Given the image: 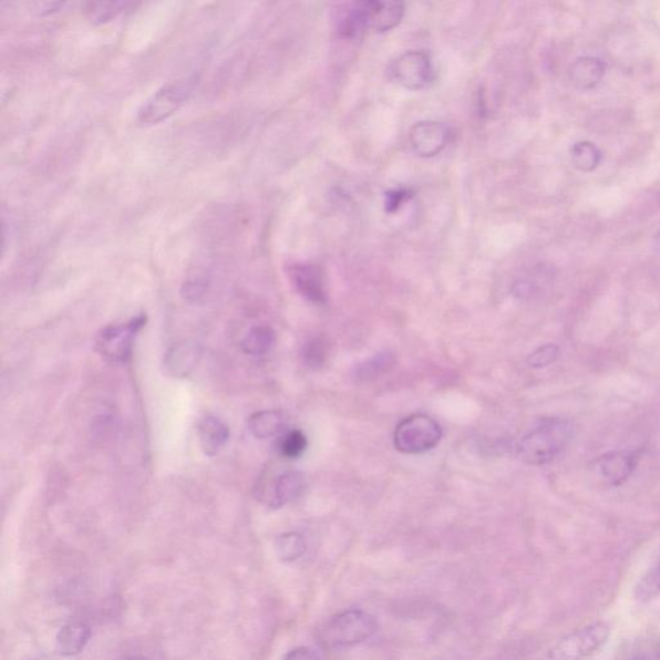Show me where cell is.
<instances>
[{
	"instance_id": "obj_4",
	"label": "cell",
	"mask_w": 660,
	"mask_h": 660,
	"mask_svg": "<svg viewBox=\"0 0 660 660\" xmlns=\"http://www.w3.org/2000/svg\"><path fill=\"white\" fill-rule=\"evenodd\" d=\"M440 424L426 414H414L399 424L394 443L399 452L421 454L434 450L442 440Z\"/></svg>"
},
{
	"instance_id": "obj_1",
	"label": "cell",
	"mask_w": 660,
	"mask_h": 660,
	"mask_svg": "<svg viewBox=\"0 0 660 660\" xmlns=\"http://www.w3.org/2000/svg\"><path fill=\"white\" fill-rule=\"evenodd\" d=\"M573 436L575 427L570 422L549 420L524 436L518 445V454L529 465H547L567 450Z\"/></svg>"
},
{
	"instance_id": "obj_15",
	"label": "cell",
	"mask_w": 660,
	"mask_h": 660,
	"mask_svg": "<svg viewBox=\"0 0 660 660\" xmlns=\"http://www.w3.org/2000/svg\"><path fill=\"white\" fill-rule=\"evenodd\" d=\"M91 627L81 620H73L61 628L56 648L61 656L73 657L82 653L91 639Z\"/></svg>"
},
{
	"instance_id": "obj_9",
	"label": "cell",
	"mask_w": 660,
	"mask_h": 660,
	"mask_svg": "<svg viewBox=\"0 0 660 660\" xmlns=\"http://www.w3.org/2000/svg\"><path fill=\"white\" fill-rule=\"evenodd\" d=\"M452 130L439 121H422L413 125L410 140L413 151L421 158H434L450 145Z\"/></svg>"
},
{
	"instance_id": "obj_12",
	"label": "cell",
	"mask_w": 660,
	"mask_h": 660,
	"mask_svg": "<svg viewBox=\"0 0 660 660\" xmlns=\"http://www.w3.org/2000/svg\"><path fill=\"white\" fill-rule=\"evenodd\" d=\"M289 277L297 292L306 300L316 305L327 303L326 281L318 266L296 264L290 267Z\"/></svg>"
},
{
	"instance_id": "obj_21",
	"label": "cell",
	"mask_w": 660,
	"mask_h": 660,
	"mask_svg": "<svg viewBox=\"0 0 660 660\" xmlns=\"http://www.w3.org/2000/svg\"><path fill=\"white\" fill-rule=\"evenodd\" d=\"M571 162L581 172H592L601 162L600 148L588 141H580L571 148Z\"/></svg>"
},
{
	"instance_id": "obj_10",
	"label": "cell",
	"mask_w": 660,
	"mask_h": 660,
	"mask_svg": "<svg viewBox=\"0 0 660 660\" xmlns=\"http://www.w3.org/2000/svg\"><path fill=\"white\" fill-rule=\"evenodd\" d=\"M639 453L632 451L604 454L592 466V473L599 484L615 488L625 484L638 466Z\"/></svg>"
},
{
	"instance_id": "obj_26",
	"label": "cell",
	"mask_w": 660,
	"mask_h": 660,
	"mask_svg": "<svg viewBox=\"0 0 660 660\" xmlns=\"http://www.w3.org/2000/svg\"><path fill=\"white\" fill-rule=\"evenodd\" d=\"M560 355L559 344L547 343L540 346L536 351H533L528 357V364L530 368L540 369L555 363Z\"/></svg>"
},
{
	"instance_id": "obj_18",
	"label": "cell",
	"mask_w": 660,
	"mask_h": 660,
	"mask_svg": "<svg viewBox=\"0 0 660 660\" xmlns=\"http://www.w3.org/2000/svg\"><path fill=\"white\" fill-rule=\"evenodd\" d=\"M275 342H277V334L270 326L256 324L249 327L240 337L239 348L246 355L258 358L269 353Z\"/></svg>"
},
{
	"instance_id": "obj_23",
	"label": "cell",
	"mask_w": 660,
	"mask_h": 660,
	"mask_svg": "<svg viewBox=\"0 0 660 660\" xmlns=\"http://www.w3.org/2000/svg\"><path fill=\"white\" fill-rule=\"evenodd\" d=\"M308 447V439L300 430L282 432L278 442V451L281 457L287 460L300 458Z\"/></svg>"
},
{
	"instance_id": "obj_17",
	"label": "cell",
	"mask_w": 660,
	"mask_h": 660,
	"mask_svg": "<svg viewBox=\"0 0 660 660\" xmlns=\"http://www.w3.org/2000/svg\"><path fill=\"white\" fill-rule=\"evenodd\" d=\"M605 72H607V66L601 59L580 58L570 69V81L579 90H594L602 82Z\"/></svg>"
},
{
	"instance_id": "obj_22",
	"label": "cell",
	"mask_w": 660,
	"mask_h": 660,
	"mask_svg": "<svg viewBox=\"0 0 660 660\" xmlns=\"http://www.w3.org/2000/svg\"><path fill=\"white\" fill-rule=\"evenodd\" d=\"M275 547H277L280 560L286 563L296 561L306 553L305 538L298 533L282 534V536L277 539Z\"/></svg>"
},
{
	"instance_id": "obj_8",
	"label": "cell",
	"mask_w": 660,
	"mask_h": 660,
	"mask_svg": "<svg viewBox=\"0 0 660 660\" xmlns=\"http://www.w3.org/2000/svg\"><path fill=\"white\" fill-rule=\"evenodd\" d=\"M610 628L607 623L596 622L576 632L565 636L549 653L551 659L575 660L586 658L599 651L607 643Z\"/></svg>"
},
{
	"instance_id": "obj_6",
	"label": "cell",
	"mask_w": 660,
	"mask_h": 660,
	"mask_svg": "<svg viewBox=\"0 0 660 660\" xmlns=\"http://www.w3.org/2000/svg\"><path fill=\"white\" fill-rule=\"evenodd\" d=\"M392 81L410 91H422L435 81V69L426 51H408L391 62Z\"/></svg>"
},
{
	"instance_id": "obj_19",
	"label": "cell",
	"mask_w": 660,
	"mask_h": 660,
	"mask_svg": "<svg viewBox=\"0 0 660 660\" xmlns=\"http://www.w3.org/2000/svg\"><path fill=\"white\" fill-rule=\"evenodd\" d=\"M287 415L279 411H262L251 414L248 420L250 434L259 440H267L287 431Z\"/></svg>"
},
{
	"instance_id": "obj_5",
	"label": "cell",
	"mask_w": 660,
	"mask_h": 660,
	"mask_svg": "<svg viewBox=\"0 0 660 660\" xmlns=\"http://www.w3.org/2000/svg\"><path fill=\"white\" fill-rule=\"evenodd\" d=\"M365 31L383 34L396 29L405 14L404 0H352L349 8Z\"/></svg>"
},
{
	"instance_id": "obj_2",
	"label": "cell",
	"mask_w": 660,
	"mask_h": 660,
	"mask_svg": "<svg viewBox=\"0 0 660 660\" xmlns=\"http://www.w3.org/2000/svg\"><path fill=\"white\" fill-rule=\"evenodd\" d=\"M377 632L373 617L360 610L343 611L330 618L321 628L320 642L330 649H344L359 646Z\"/></svg>"
},
{
	"instance_id": "obj_27",
	"label": "cell",
	"mask_w": 660,
	"mask_h": 660,
	"mask_svg": "<svg viewBox=\"0 0 660 660\" xmlns=\"http://www.w3.org/2000/svg\"><path fill=\"white\" fill-rule=\"evenodd\" d=\"M208 280L206 278H192L184 282L181 289V296L184 300L190 303H196L203 300L208 292Z\"/></svg>"
},
{
	"instance_id": "obj_25",
	"label": "cell",
	"mask_w": 660,
	"mask_h": 660,
	"mask_svg": "<svg viewBox=\"0 0 660 660\" xmlns=\"http://www.w3.org/2000/svg\"><path fill=\"white\" fill-rule=\"evenodd\" d=\"M660 594V554L653 568H651L647 576L643 577L636 588V597L641 601L654 599Z\"/></svg>"
},
{
	"instance_id": "obj_14",
	"label": "cell",
	"mask_w": 660,
	"mask_h": 660,
	"mask_svg": "<svg viewBox=\"0 0 660 660\" xmlns=\"http://www.w3.org/2000/svg\"><path fill=\"white\" fill-rule=\"evenodd\" d=\"M230 429L215 415H207L198 424V437L202 450L209 457H215L225 450L230 440Z\"/></svg>"
},
{
	"instance_id": "obj_31",
	"label": "cell",
	"mask_w": 660,
	"mask_h": 660,
	"mask_svg": "<svg viewBox=\"0 0 660 660\" xmlns=\"http://www.w3.org/2000/svg\"><path fill=\"white\" fill-rule=\"evenodd\" d=\"M656 247L660 254V231L658 233L657 238H656Z\"/></svg>"
},
{
	"instance_id": "obj_7",
	"label": "cell",
	"mask_w": 660,
	"mask_h": 660,
	"mask_svg": "<svg viewBox=\"0 0 660 660\" xmlns=\"http://www.w3.org/2000/svg\"><path fill=\"white\" fill-rule=\"evenodd\" d=\"M193 91V82L172 83L164 85L148 99L140 109L137 121L140 124L156 125L167 121L184 106Z\"/></svg>"
},
{
	"instance_id": "obj_3",
	"label": "cell",
	"mask_w": 660,
	"mask_h": 660,
	"mask_svg": "<svg viewBox=\"0 0 660 660\" xmlns=\"http://www.w3.org/2000/svg\"><path fill=\"white\" fill-rule=\"evenodd\" d=\"M146 316H138L125 321L102 328L94 340V346L102 358L113 363H127L131 360L136 338L146 326Z\"/></svg>"
},
{
	"instance_id": "obj_13",
	"label": "cell",
	"mask_w": 660,
	"mask_h": 660,
	"mask_svg": "<svg viewBox=\"0 0 660 660\" xmlns=\"http://www.w3.org/2000/svg\"><path fill=\"white\" fill-rule=\"evenodd\" d=\"M202 351L198 344L193 342H179L165 353L163 365L165 372L173 379H185L198 367Z\"/></svg>"
},
{
	"instance_id": "obj_11",
	"label": "cell",
	"mask_w": 660,
	"mask_h": 660,
	"mask_svg": "<svg viewBox=\"0 0 660 660\" xmlns=\"http://www.w3.org/2000/svg\"><path fill=\"white\" fill-rule=\"evenodd\" d=\"M305 477L297 471H287L270 482L257 485V498L271 508H280L302 493Z\"/></svg>"
},
{
	"instance_id": "obj_28",
	"label": "cell",
	"mask_w": 660,
	"mask_h": 660,
	"mask_svg": "<svg viewBox=\"0 0 660 660\" xmlns=\"http://www.w3.org/2000/svg\"><path fill=\"white\" fill-rule=\"evenodd\" d=\"M68 0H30V10L37 18H49L58 13Z\"/></svg>"
},
{
	"instance_id": "obj_24",
	"label": "cell",
	"mask_w": 660,
	"mask_h": 660,
	"mask_svg": "<svg viewBox=\"0 0 660 660\" xmlns=\"http://www.w3.org/2000/svg\"><path fill=\"white\" fill-rule=\"evenodd\" d=\"M328 343L324 337L318 336L306 342L302 350L305 364L311 369L324 365L328 357Z\"/></svg>"
},
{
	"instance_id": "obj_16",
	"label": "cell",
	"mask_w": 660,
	"mask_h": 660,
	"mask_svg": "<svg viewBox=\"0 0 660 660\" xmlns=\"http://www.w3.org/2000/svg\"><path fill=\"white\" fill-rule=\"evenodd\" d=\"M140 2L141 0H90L85 7V18L93 25H105L117 16L136 8Z\"/></svg>"
},
{
	"instance_id": "obj_30",
	"label": "cell",
	"mask_w": 660,
	"mask_h": 660,
	"mask_svg": "<svg viewBox=\"0 0 660 660\" xmlns=\"http://www.w3.org/2000/svg\"><path fill=\"white\" fill-rule=\"evenodd\" d=\"M287 659H317L320 656L310 648H298L286 656Z\"/></svg>"
},
{
	"instance_id": "obj_29",
	"label": "cell",
	"mask_w": 660,
	"mask_h": 660,
	"mask_svg": "<svg viewBox=\"0 0 660 660\" xmlns=\"http://www.w3.org/2000/svg\"><path fill=\"white\" fill-rule=\"evenodd\" d=\"M412 192L406 188H399V190H390L386 193V202H384V208L389 214H395L403 204L411 198Z\"/></svg>"
},
{
	"instance_id": "obj_20",
	"label": "cell",
	"mask_w": 660,
	"mask_h": 660,
	"mask_svg": "<svg viewBox=\"0 0 660 660\" xmlns=\"http://www.w3.org/2000/svg\"><path fill=\"white\" fill-rule=\"evenodd\" d=\"M396 363L394 353L390 351H382L377 353L373 358L364 361L355 369L357 380L371 381L384 373L391 371Z\"/></svg>"
}]
</instances>
